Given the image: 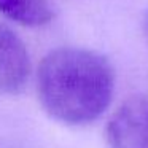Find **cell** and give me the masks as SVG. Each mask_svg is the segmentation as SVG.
<instances>
[{"label": "cell", "instance_id": "3957f363", "mask_svg": "<svg viewBox=\"0 0 148 148\" xmlns=\"http://www.w3.org/2000/svg\"><path fill=\"white\" fill-rule=\"evenodd\" d=\"M30 77V56L24 42L0 23V94H18Z\"/></svg>", "mask_w": 148, "mask_h": 148}, {"label": "cell", "instance_id": "7a4b0ae2", "mask_svg": "<svg viewBox=\"0 0 148 148\" xmlns=\"http://www.w3.org/2000/svg\"><path fill=\"white\" fill-rule=\"evenodd\" d=\"M107 148H148V96L119 103L105 124Z\"/></svg>", "mask_w": 148, "mask_h": 148}, {"label": "cell", "instance_id": "5b68a950", "mask_svg": "<svg viewBox=\"0 0 148 148\" xmlns=\"http://www.w3.org/2000/svg\"><path fill=\"white\" fill-rule=\"evenodd\" d=\"M142 32H143V37L148 42V10L145 11L143 16H142Z\"/></svg>", "mask_w": 148, "mask_h": 148}, {"label": "cell", "instance_id": "6da1fadb", "mask_svg": "<svg viewBox=\"0 0 148 148\" xmlns=\"http://www.w3.org/2000/svg\"><path fill=\"white\" fill-rule=\"evenodd\" d=\"M115 92V70L100 53L77 46L49 51L37 69L43 110L65 126H86L103 115Z\"/></svg>", "mask_w": 148, "mask_h": 148}, {"label": "cell", "instance_id": "277c9868", "mask_svg": "<svg viewBox=\"0 0 148 148\" xmlns=\"http://www.w3.org/2000/svg\"><path fill=\"white\" fill-rule=\"evenodd\" d=\"M0 14L24 27H42L54 19L49 0H0Z\"/></svg>", "mask_w": 148, "mask_h": 148}]
</instances>
